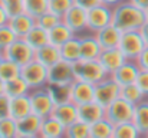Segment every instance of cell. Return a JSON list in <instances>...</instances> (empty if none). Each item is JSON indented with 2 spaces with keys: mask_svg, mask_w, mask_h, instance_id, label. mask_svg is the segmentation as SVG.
I'll return each mask as SVG.
<instances>
[{
  "mask_svg": "<svg viewBox=\"0 0 148 138\" xmlns=\"http://www.w3.org/2000/svg\"><path fill=\"white\" fill-rule=\"evenodd\" d=\"M63 138H89V125L78 119L65 128Z\"/></svg>",
  "mask_w": 148,
  "mask_h": 138,
  "instance_id": "cell-35",
  "label": "cell"
},
{
  "mask_svg": "<svg viewBox=\"0 0 148 138\" xmlns=\"http://www.w3.org/2000/svg\"><path fill=\"white\" fill-rule=\"evenodd\" d=\"M121 96V85H118L111 76L95 85V102L106 108L115 99Z\"/></svg>",
  "mask_w": 148,
  "mask_h": 138,
  "instance_id": "cell-8",
  "label": "cell"
},
{
  "mask_svg": "<svg viewBox=\"0 0 148 138\" xmlns=\"http://www.w3.org/2000/svg\"><path fill=\"white\" fill-rule=\"evenodd\" d=\"M121 98L125 99L127 102L132 104V105H137V104H140L145 99V95L138 88L137 84H130V85L121 87Z\"/></svg>",
  "mask_w": 148,
  "mask_h": 138,
  "instance_id": "cell-31",
  "label": "cell"
},
{
  "mask_svg": "<svg viewBox=\"0 0 148 138\" xmlns=\"http://www.w3.org/2000/svg\"><path fill=\"white\" fill-rule=\"evenodd\" d=\"M22 39H25L26 43L30 46L32 49H35V50L49 43L48 30H45L43 27H40V26H38V25H35L33 29H32L25 38H22Z\"/></svg>",
  "mask_w": 148,
  "mask_h": 138,
  "instance_id": "cell-27",
  "label": "cell"
},
{
  "mask_svg": "<svg viewBox=\"0 0 148 138\" xmlns=\"http://www.w3.org/2000/svg\"><path fill=\"white\" fill-rule=\"evenodd\" d=\"M60 22H62V17L58 16V14H55V13H52V12H49V10L45 12V13H42L39 17H36V25L40 26V27H43L48 32H49L50 29H53L56 25H59Z\"/></svg>",
  "mask_w": 148,
  "mask_h": 138,
  "instance_id": "cell-37",
  "label": "cell"
},
{
  "mask_svg": "<svg viewBox=\"0 0 148 138\" xmlns=\"http://www.w3.org/2000/svg\"><path fill=\"white\" fill-rule=\"evenodd\" d=\"M143 138H148V135H144V137H143Z\"/></svg>",
  "mask_w": 148,
  "mask_h": 138,
  "instance_id": "cell-53",
  "label": "cell"
},
{
  "mask_svg": "<svg viewBox=\"0 0 148 138\" xmlns=\"http://www.w3.org/2000/svg\"><path fill=\"white\" fill-rule=\"evenodd\" d=\"M147 22L144 10L135 7L128 0L121 1L112 7V25L121 32L140 30L141 26Z\"/></svg>",
  "mask_w": 148,
  "mask_h": 138,
  "instance_id": "cell-1",
  "label": "cell"
},
{
  "mask_svg": "<svg viewBox=\"0 0 148 138\" xmlns=\"http://www.w3.org/2000/svg\"><path fill=\"white\" fill-rule=\"evenodd\" d=\"M48 35H49V43L56 46V47H60L63 43H66L69 39H72V38L76 36L63 22H60L53 29H50L49 32H48Z\"/></svg>",
  "mask_w": 148,
  "mask_h": 138,
  "instance_id": "cell-26",
  "label": "cell"
},
{
  "mask_svg": "<svg viewBox=\"0 0 148 138\" xmlns=\"http://www.w3.org/2000/svg\"><path fill=\"white\" fill-rule=\"evenodd\" d=\"M75 81L72 63L60 59L55 65L48 68V85H65Z\"/></svg>",
  "mask_w": 148,
  "mask_h": 138,
  "instance_id": "cell-10",
  "label": "cell"
},
{
  "mask_svg": "<svg viewBox=\"0 0 148 138\" xmlns=\"http://www.w3.org/2000/svg\"><path fill=\"white\" fill-rule=\"evenodd\" d=\"M62 22L75 33H82L84 30H86V10H84L82 7L73 4L63 16H62Z\"/></svg>",
  "mask_w": 148,
  "mask_h": 138,
  "instance_id": "cell-11",
  "label": "cell"
},
{
  "mask_svg": "<svg viewBox=\"0 0 148 138\" xmlns=\"http://www.w3.org/2000/svg\"><path fill=\"white\" fill-rule=\"evenodd\" d=\"M121 35H122V32H121L119 29H116L112 23L94 33V36H95V39L98 41L99 46L102 47V50H105V49H112V47H118L119 41H121Z\"/></svg>",
  "mask_w": 148,
  "mask_h": 138,
  "instance_id": "cell-16",
  "label": "cell"
},
{
  "mask_svg": "<svg viewBox=\"0 0 148 138\" xmlns=\"http://www.w3.org/2000/svg\"><path fill=\"white\" fill-rule=\"evenodd\" d=\"M29 114H32L29 93L22 95V96H16V98H10V104H9V117L10 118L17 121L20 118L27 117Z\"/></svg>",
  "mask_w": 148,
  "mask_h": 138,
  "instance_id": "cell-19",
  "label": "cell"
},
{
  "mask_svg": "<svg viewBox=\"0 0 148 138\" xmlns=\"http://www.w3.org/2000/svg\"><path fill=\"white\" fill-rule=\"evenodd\" d=\"M0 135L3 138H16L19 135L17 133V124L16 119L10 117L0 118Z\"/></svg>",
  "mask_w": 148,
  "mask_h": 138,
  "instance_id": "cell-36",
  "label": "cell"
},
{
  "mask_svg": "<svg viewBox=\"0 0 148 138\" xmlns=\"http://www.w3.org/2000/svg\"><path fill=\"white\" fill-rule=\"evenodd\" d=\"M144 13H145V19H147V22H148V9L147 10H144Z\"/></svg>",
  "mask_w": 148,
  "mask_h": 138,
  "instance_id": "cell-52",
  "label": "cell"
},
{
  "mask_svg": "<svg viewBox=\"0 0 148 138\" xmlns=\"http://www.w3.org/2000/svg\"><path fill=\"white\" fill-rule=\"evenodd\" d=\"M102 47L99 46L95 36L81 38V59L82 60H98Z\"/></svg>",
  "mask_w": 148,
  "mask_h": 138,
  "instance_id": "cell-22",
  "label": "cell"
},
{
  "mask_svg": "<svg viewBox=\"0 0 148 138\" xmlns=\"http://www.w3.org/2000/svg\"><path fill=\"white\" fill-rule=\"evenodd\" d=\"M17 124V133L22 135H36L39 137V131H40V124H42V118L35 115V114H29L25 118H20L16 121Z\"/></svg>",
  "mask_w": 148,
  "mask_h": 138,
  "instance_id": "cell-20",
  "label": "cell"
},
{
  "mask_svg": "<svg viewBox=\"0 0 148 138\" xmlns=\"http://www.w3.org/2000/svg\"><path fill=\"white\" fill-rule=\"evenodd\" d=\"M9 104H10V98L6 93H1L0 95V118L9 117Z\"/></svg>",
  "mask_w": 148,
  "mask_h": 138,
  "instance_id": "cell-42",
  "label": "cell"
},
{
  "mask_svg": "<svg viewBox=\"0 0 148 138\" xmlns=\"http://www.w3.org/2000/svg\"><path fill=\"white\" fill-rule=\"evenodd\" d=\"M46 89L49 92L50 98L55 105L59 104H66L72 102L71 101V92H72V84H65V85H46Z\"/></svg>",
  "mask_w": 148,
  "mask_h": 138,
  "instance_id": "cell-28",
  "label": "cell"
},
{
  "mask_svg": "<svg viewBox=\"0 0 148 138\" xmlns=\"http://www.w3.org/2000/svg\"><path fill=\"white\" fill-rule=\"evenodd\" d=\"M111 138H143V135L132 122H125V124L114 125Z\"/></svg>",
  "mask_w": 148,
  "mask_h": 138,
  "instance_id": "cell-33",
  "label": "cell"
},
{
  "mask_svg": "<svg viewBox=\"0 0 148 138\" xmlns=\"http://www.w3.org/2000/svg\"><path fill=\"white\" fill-rule=\"evenodd\" d=\"M16 138H39V137H36V135H22V134H19Z\"/></svg>",
  "mask_w": 148,
  "mask_h": 138,
  "instance_id": "cell-50",
  "label": "cell"
},
{
  "mask_svg": "<svg viewBox=\"0 0 148 138\" xmlns=\"http://www.w3.org/2000/svg\"><path fill=\"white\" fill-rule=\"evenodd\" d=\"M7 22H9V14L6 13V10H4L3 6L0 4V26L7 25Z\"/></svg>",
  "mask_w": 148,
  "mask_h": 138,
  "instance_id": "cell-46",
  "label": "cell"
},
{
  "mask_svg": "<svg viewBox=\"0 0 148 138\" xmlns=\"http://www.w3.org/2000/svg\"><path fill=\"white\" fill-rule=\"evenodd\" d=\"M7 25L12 27V30L16 33L17 38H25L36 25V19L23 12V13H19L16 16L9 17Z\"/></svg>",
  "mask_w": 148,
  "mask_h": 138,
  "instance_id": "cell-18",
  "label": "cell"
},
{
  "mask_svg": "<svg viewBox=\"0 0 148 138\" xmlns=\"http://www.w3.org/2000/svg\"><path fill=\"white\" fill-rule=\"evenodd\" d=\"M101 1H102V4H106V6H109V7H114V6L119 4V3L124 1V0H101Z\"/></svg>",
  "mask_w": 148,
  "mask_h": 138,
  "instance_id": "cell-48",
  "label": "cell"
},
{
  "mask_svg": "<svg viewBox=\"0 0 148 138\" xmlns=\"http://www.w3.org/2000/svg\"><path fill=\"white\" fill-rule=\"evenodd\" d=\"M73 4H75V0H49L48 10L62 17Z\"/></svg>",
  "mask_w": 148,
  "mask_h": 138,
  "instance_id": "cell-38",
  "label": "cell"
},
{
  "mask_svg": "<svg viewBox=\"0 0 148 138\" xmlns=\"http://www.w3.org/2000/svg\"><path fill=\"white\" fill-rule=\"evenodd\" d=\"M0 138H3V137H1V135H0Z\"/></svg>",
  "mask_w": 148,
  "mask_h": 138,
  "instance_id": "cell-55",
  "label": "cell"
},
{
  "mask_svg": "<svg viewBox=\"0 0 148 138\" xmlns=\"http://www.w3.org/2000/svg\"><path fill=\"white\" fill-rule=\"evenodd\" d=\"M140 66L135 60H127L124 65H121L112 75H109L118 85L124 87V85H130V84H135L138 73H140Z\"/></svg>",
  "mask_w": 148,
  "mask_h": 138,
  "instance_id": "cell-13",
  "label": "cell"
},
{
  "mask_svg": "<svg viewBox=\"0 0 148 138\" xmlns=\"http://www.w3.org/2000/svg\"><path fill=\"white\" fill-rule=\"evenodd\" d=\"M112 22V7L106 4H99L86 12V29L91 32H98Z\"/></svg>",
  "mask_w": 148,
  "mask_h": 138,
  "instance_id": "cell-9",
  "label": "cell"
},
{
  "mask_svg": "<svg viewBox=\"0 0 148 138\" xmlns=\"http://www.w3.org/2000/svg\"><path fill=\"white\" fill-rule=\"evenodd\" d=\"M140 33H141V36H143V39H144L145 45L148 46V22H145V23L141 26V29H140Z\"/></svg>",
  "mask_w": 148,
  "mask_h": 138,
  "instance_id": "cell-47",
  "label": "cell"
},
{
  "mask_svg": "<svg viewBox=\"0 0 148 138\" xmlns=\"http://www.w3.org/2000/svg\"><path fill=\"white\" fill-rule=\"evenodd\" d=\"M0 4L3 6V9L6 10V13L9 14V17L16 16L19 13H23V0H0Z\"/></svg>",
  "mask_w": 148,
  "mask_h": 138,
  "instance_id": "cell-40",
  "label": "cell"
},
{
  "mask_svg": "<svg viewBox=\"0 0 148 138\" xmlns=\"http://www.w3.org/2000/svg\"><path fill=\"white\" fill-rule=\"evenodd\" d=\"M29 99H30V105H32V114H35L40 118L49 117L55 108V104L50 98L46 87L39 88V89H30Z\"/></svg>",
  "mask_w": 148,
  "mask_h": 138,
  "instance_id": "cell-7",
  "label": "cell"
},
{
  "mask_svg": "<svg viewBox=\"0 0 148 138\" xmlns=\"http://www.w3.org/2000/svg\"><path fill=\"white\" fill-rule=\"evenodd\" d=\"M112 131L114 125L106 118H102L95 124L89 125V138H111Z\"/></svg>",
  "mask_w": 148,
  "mask_h": 138,
  "instance_id": "cell-30",
  "label": "cell"
},
{
  "mask_svg": "<svg viewBox=\"0 0 148 138\" xmlns=\"http://www.w3.org/2000/svg\"><path fill=\"white\" fill-rule=\"evenodd\" d=\"M145 46L147 45L140 30H130V32H122L118 49L124 53V56L128 60H135Z\"/></svg>",
  "mask_w": 148,
  "mask_h": 138,
  "instance_id": "cell-5",
  "label": "cell"
},
{
  "mask_svg": "<svg viewBox=\"0 0 148 138\" xmlns=\"http://www.w3.org/2000/svg\"><path fill=\"white\" fill-rule=\"evenodd\" d=\"M39 138H46V137H39Z\"/></svg>",
  "mask_w": 148,
  "mask_h": 138,
  "instance_id": "cell-54",
  "label": "cell"
},
{
  "mask_svg": "<svg viewBox=\"0 0 148 138\" xmlns=\"http://www.w3.org/2000/svg\"><path fill=\"white\" fill-rule=\"evenodd\" d=\"M71 101L78 106L95 101V85H92L89 82H85V81L75 79L72 82Z\"/></svg>",
  "mask_w": 148,
  "mask_h": 138,
  "instance_id": "cell-12",
  "label": "cell"
},
{
  "mask_svg": "<svg viewBox=\"0 0 148 138\" xmlns=\"http://www.w3.org/2000/svg\"><path fill=\"white\" fill-rule=\"evenodd\" d=\"M23 9H25V13L36 19L42 13L48 12L49 0H23Z\"/></svg>",
  "mask_w": 148,
  "mask_h": 138,
  "instance_id": "cell-32",
  "label": "cell"
},
{
  "mask_svg": "<svg viewBox=\"0 0 148 138\" xmlns=\"http://www.w3.org/2000/svg\"><path fill=\"white\" fill-rule=\"evenodd\" d=\"M1 93H4V81L0 78V95Z\"/></svg>",
  "mask_w": 148,
  "mask_h": 138,
  "instance_id": "cell-49",
  "label": "cell"
},
{
  "mask_svg": "<svg viewBox=\"0 0 148 138\" xmlns=\"http://www.w3.org/2000/svg\"><path fill=\"white\" fill-rule=\"evenodd\" d=\"M50 117L58 119L63 127H69L71 124H73V122H76L79 119V117H78V105H75L73 102L55 105Z\"/></svg>",
  "mask_w": 148,
  "mask_h": 138,
  "instance_id": "cell-15",
  "label": "cell"
},
{
  "mask_svg": "<svg viewBox=\"0 0 148 138\" xmlns=\"http://www.w3.org/2000/svg\"><path fill=\"white\" fill-rule=\"evenodd\" d=\"M3 59H4V56H3V52H0V63L3 62Z\"/></svg>",
  "mask_w": 148,
  "mask_h": 138,
  "instance_id": "cell-51",
  "label": "cell"
},
{
  "mask_svg": "<svg viewBox=\"0 0 148 138\" xmlns=\"http://www.w3.org/2000/svg\"><path fill=\"white\" fill-rule=\"evenodd\" d=\"M3 56L4 59H9L17 63L19 66H23L35 59V49H32L27 45L25 39L17 38L13 43H10L3 50Z\"/></svg>",
  "mask_w": 148,
  "mask_h": 138,
  "instance_id": "cell-6",
  "label": "cell"
},
{
  "mask_svg": "<svg viewBox=\"0 0 148 138\" xmlns=\"http://www.w3.org/2000/svg\"><path fill=\"white\" fill-rule=\"evenodd\" d=\"M141 71H148V46L144 47V50L140 53V56L135 59Z\"/></svg>",
  "mask_w": 148,
  "mask_h": 138,
  "instance_id": "cell-43",
  "label": "cell"
},
{
  "mask_svg": "<svg viewBox=\"0 0 148 138\" xmlns=\"http://www.w3.org/2000/svg\"><path fill=\"white\" fill-rule=\"evenodd\" d=\"M135 84L138 85V88L141 91L144 92V95L148 96V71H140Z\"/></svg>",
  "mask_w": 148,
  "mask_h": 138,
  "instance_id": "cell-41",
  "label": "cell"
},
{
  "mask_svg": "<svg viewBox=\"0 0 148 138\" xmlns=\"http://www.w3.org/2000/svg\"><path fill=\"white\" fill-rule=\"evenodd\" d=\"M75 79L89 82L92 85H97L98 82L108 78V72L103 69V66L99 63V60H82L72 63Z\"/></svg>",
  "mask_w": 148,
  "mask_h": 138,
  "instance_id": "cell-2",
  "label": "cell"
},
{
  "mask_svg": "<svg viewBox=\"0 0 148 138\" xmlns=\"http://www.w3.org/2000/svg\"><path fill=\"white\" fill-rule=\"evenodd\" d=\"M60 52V58L69 63H75L81 59V38L75 36L72 39H69L66 43L59 47Z\"/></svg>",
  "mask_w": 148,
  "mask_h": 138,
  "instance_id": "cell-25",
  "label": "cell"
},
{
  "mask_svg": "<svg viewBox=\"0 0 148 138\" xmlns=\"http://www.w3.org/2000/svg\"><path fill=\"white\" fill-rule=\"evenodd\" d=\"M20 76L25 79V82L29 85L30 89H39L48 85V68L43 66L36 59L22 66Z\"/></svg>",
  "mask_w": 148,
  "mask_h": 138,
  "instance_id": "cell-3",
  "label": "cell"
},
{
  "mask_svg": "<svg viewBox=\"0 0 148 138\" xmlns=\"http://www.w3.org/2000/svg\"><path fill=\"white\" fill-rule=\"evenodd\" d=\"M132 124L137 127L143 137L148 135V99H144L134 106Z\"/></svg>",
  "mask_w": 148,
  "mask_h": 138,
  "instance_id": "cell-24",
  "label": "cell"
},
{
  "mask_svg": "<svg viewBox=\"0 0 148 138\" xmlns=\"http://www.w3.org/2000/svg\"><path fill=\"white\" fill-rule=\"evenodd\" d=\"M75 4L88 12V10L97 7L99 4H102V1H101V0H75Z\"/></svg>",
  "mask_w": 148,
  "mask_h": 138,
  "instance_id": "cell-44",
  "label": "cell"
},
{
  "mask_svg": "<svg viewBox=\"0 0 148 138\" xmlns=\"http://www.w3.org/2000/svg\"><path fill=\"white\" fill-rule=\"evenodd\" d=\"M78 117H79V121H82L88 125H92L97 121L105 118V108L102 105H99L98 102L92 101V102L78 106Z\"/></svg>",
  "mask_w": 148,
  "mask_h": 138,
  "instance_id": "cell-17",
  "label": "cell"
},
{
  "mask_svg": "<svg viewBox=\"0 0 148 138\" xmlns=\"http://www.w3.org/2000/svg\"><path fill=\"white\" fill-rule=\"evenodd\" d=\"M65 128L58 119H55L53 117H46L42 118V124H40V131H39V137H46V138H63L65 134Z\"/></svg>",
  "mask_w": 148,
  "mask_h": 138,
  "instance_id": "cell-23",
  "label": "cell"
},
{
  "mask_svg": "<svg viewBox=\"0 0 148 138\" xmlns=\"http://www.w3.org/2000/svg\"><path fill=\"white\" fill-rule=\"evenodd\" d=\"M35 59L38 62H40L43 66L50 68L52 65H55L56 62H59L62 58H60L59 47L48 43V45L42 46V47H39V49L35 50Z\"/></svg>",
  "mask_w": 148,
  "mask_h": 138,
  "instance_id": "cell-21",
  "label": "cell"
},
{
  "mask_svg": "<svg viewBox=\"0 0 148 138\" xmlns=\"http://www.w3.org/2000/svg\"><path fill=\"white\" fill-rule=\"evenodd\" d=\"M29 92H30V88H29V85L25 82V79L22 76L4 82V93L9 98H16V96L27 95Z\"/></svg>",
  "mask_w": 148,
  "mask_h": 138,
  "instance_id": "cell-29",
  "label": "cell"
},
{
  "mask_svg": "<svg viewBox=\"0 0 148 138\" xmlns=\"http://www.w3.org/2000/svg\"><path fill=\"white\" fill-rule=\"evenodd\" d=\"M17 39L16 33L12 30V27L9 25H3L0 26V52H3L10 43H13Z\"/></svg>",
  "mask_w": 148,
  "mask_h": 138,
  "instance_id": "cell-39",
  "label": "cell"
},
{
  "mask_svg": "<svg viewBox=\"0 0 148 138\" xmlns=\"http://www.w3.org/2000/svg\"><path fill=\"white\" fill-rule=\"evenodd\" d=\"M20 71H22V66H19L17 63H14L9 59H3V62L0 63V78L4 82L14 79V78H19Z\"/></svg>",
  "mask_w": 148,
  "mask_h": 138,
  "instance_id": "cell-34",
  "label": "cell"
},
{
  "mask_svg": "<svg viewBox=\"0 0 148 138\" xmlns=\"http://www.w3.org/2000/svg\"><path fill=\"white\" fill-rule=\"evenodd\" d=\"M99 63L103 66V69L108 72V75H112L121 65H124L128 59L124 56V53L118 49V47H112V49H105L101 52L98 58Z\"/></svg>",
  "mask_w": 148,
  "mask_h": 138,
  "instance_id": "cell-14",
  "label": "cell"
},
{
  "mask_svg": "<svg viewBox=\"0 0 148 138\" xmlns=\"http://www.w3.org/2000/svg\"><path fill=\"white\" fill-rule=\"evenodd\" d=\"M134 106L132 104L127 102L121 96L115 99L112 104H109L105 108V118L112 124V125H119L125 122H132L134 117Z\"/></svg>",
  "mask_w": 148,
  "mask_h": 138,
  "instance_id": "cell-4",
  "label": "cell"
},
{
  "mask_svg": "<svg viewBox=\"0 0 148 138\" xmlns=\"http://www.w3.org/2000/svg\"><path fill=\"white\" fill-rule=\"evenodd\" d=\"M131 4H134L135 7L141 9V10H147L148 9V0H128Z\"/></svg>",
  "mask_w": 148,
  "mask_h": 138,
  "instance_id": "cell-45",
  "label": "cell"
}]
</instances>
